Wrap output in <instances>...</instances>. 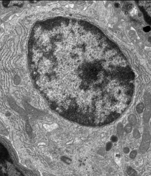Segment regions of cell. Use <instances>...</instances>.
Here are the masks:
<instances>
[{"mask_svg":"<svg viewBox=\"0 0 151 176\" xmlns=\"http://www.w3.org/2000/svg\"><path fill=\"white\" fill-rule=\"evenodd\" d=\"M8 153L4 146L0 143V161H4L7 159Z\"/></svg>","mask_w":151,"mask_h":176,"instance_id":"obj_1","label":"cell"},{"mask_svg":"<svg viewBox=\"0 0 151 176\" xmlns=\"http://www.w3.org/2000/svg\"><path fill=\"white\" fill-rule=\"evenodd\" d=\"M128 121L130 122V124H131L132 126L136 125L138 123L137 117L134 114H131L130 115H129L128 117Z\"/></svg>","mask_w":151,"mask_h":176,"instance_id":"obj_2","label":"cell"},{"mask_svg":"<svg viewBox=\"0 0 151 176\" xmlns=\"http://www.w3.org/2000/svg\"><path fill=\"white\" fill-rule=\"evenodd\" d=\"M117 133L119 136H122L124 133V127L123 124L121 122L119 123L117 125Z\"/></svg>","mask_w":151,"mask_h":176,"instance_id":"obj_3","label":"cell"},{"mask_svg":"<svg viewBox=\"0 0 151 176\" xmlns=\"http://www.w3.org/2000/svg\"><path fill=\"white\" fill-rule=\"evenodd\" d=\"M144 109V104L142 103L138 104L136 107V110L138 114H141L143 112Z\"/></svg>","mask_w":151,"mask_h":176,"instance_id":"obj_4","label":"cell"},{"mask_svg":"<svg viewBox=\"0 0 151 176\" xmlns=\"http://www.w3.org/2000/svg\"><path fill=\"white\" fill-rule=\"evenodd\" d=\"M132 129H133V126L131 124H130V123L127 124L125 126V128H124V130H125V132L126 133H130L131 131H132Z\"/></svg>","mask_w":151,"mask_h":176,"instance_id":"obj_5","label":"cell"},{"mask_svg":"<svg viewBox=\"0 0 151 176\" xmlns=\"http://www.w3.org/2000/svg\"><path fill=\"white\" fill-rule=\"evenodd\" d=\"M133 136L134 138H137V139H139L141 137V134L138 129H134V132H133Z\"/></svg>","mask_w":151,"mask_h":176,"instance_id":"obj_6","label":"cell"},{"mask_svg":"<svg viewBox=\"0 0 151 176\" xmlns=\"http://www.w3.org/2000/svg\"><path fill=\"white\" fill-rule=\"evenodd\" d=\"M127 172H128V174L130 176H134V175L136 174V171L134 169H132L131 167L128 168V170H127Z\"/></svg>","mask_w":151,"mask_h":176,"instance_id":"obj_7","label":"cell"},{"mask_svg":"<svg viewBox=\"0 0 151 176\" xmlns=\"http://www.w3.org/2000/svg\"><path fill=\"white\" fill-rule=\"evenodd\" d=\"M137 155V152L136 150H133L130 153V157L131 159H134L136 158Z\"/></svg>","mask_w":151,"mask_h":176,"instance_id":"obj_8","label":"cell"},{"mask_svg":"<svg viewBox=\"0 0 151 176\" xmlns=\"http://www.w3.org/2000/svg\"><path fill=\"white\" fill-rule=\"evenodd\" d=\"M112 146H113V144H112V142H108V143L106 144V151H109V150H111Z\"/></svg>","mask_w":151,"mask_h":176,"instance_id":"obj_9","label":"cell"},{"mask_svg":"<svg viewBox=\"0 0 151 176\" xmlns=\"http://www.w3.org/2000/svg\"><path fill=\"white\" fill-rule=\"evenodd\" d=\"M110 139H111V142H117L118 141V137L115 135H113Z\"/></svg>","mask_w":151,"mask_h":176,"instance_id":"obj_10","label":"cell"},{"mask_svg":"<svg viewBox=\"0 0 151 176\" xmlns=\"http://www.w3.org/2000/svg\"><path fill=\"white\" fill-rule=\"evenodd\" d=\"M123 151L125 154H128L130 152V150L128 147H126V148H124Z\"/></svg>","mask_w":151,"mask_h":176,"instance_id":"obj_11","label":"cell"},{"mask_svg":"<svg viewBox=\"0 0 151 176\" xmlns=\"http://www.w3.org/2000/svg\"><path fill=\"white\" fill-rule=\"evenodd\" d=\"M150 29V28L149 27H146L145 28V30L147 31H149Z\"/></svg>","mask_w":151,"mask_h":176,"instance_id":"obj_12","label":"cell"},{"mask_svg":"<svg viewBox=\"0 0 151 176\" xmlns=\"http://www.w3.org/2000/svg\"><path fill=\"white\" fill-rule=\"evenodd\" d=\"M0 176H5L3 173L2 171H0Z\"/></svg>","mask_w":151,"mask_h":176,"instance_id":"obj_13","label":"cell"}]
</instances>
